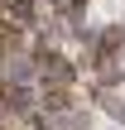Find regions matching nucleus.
Returning <instances> with one entry per match:
<instances>
[{"mask_svg":"<svg viewBox=\"0 0 125 130\" xmlns=\"http://www.w3.org/2000/svg\"><path fill=\"white\" fill-rule=\"evenodd\" d=\"M34 82H39L43 92H72V82H77V63H72L63 48L39 43V48H34Z\"/></svg>","mask_w":125,"mask_h":130,"instance_id":"nucleus-1","label":"nucleus"},{"mask_svg":"<svg viewBox=\"0 0 125 130\" xmlns=\"http://www.w3.org/2000/svg\"><path fill=\"white\" fill-rule=\"evenodd\" d=\"M82 10H87V0H53V14L63 24H82Z\"/></svg>","mask_w":125,"mask_h":130,"instance_id":"nucleus-2","label":"nucleus"}]
</instances>
